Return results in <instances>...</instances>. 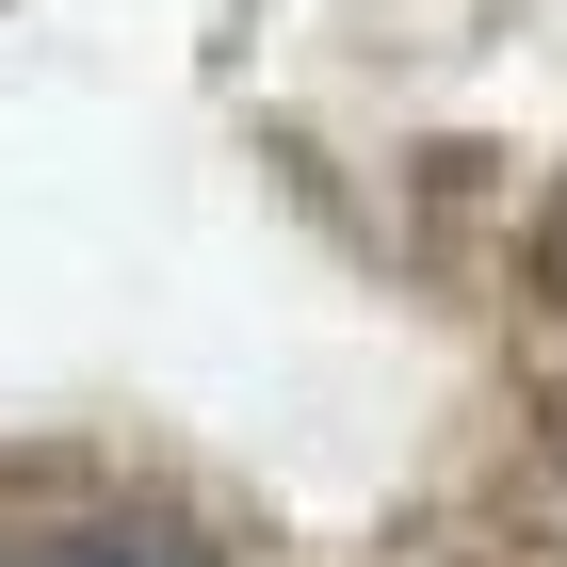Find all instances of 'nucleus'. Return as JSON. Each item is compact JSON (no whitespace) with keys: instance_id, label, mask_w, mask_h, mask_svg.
<instances>
[{"instance_id":"nucleus-2","label":"nucleus","mask_w":567,"mask_h":567,"mask_svg":"<svg viewBox=\"0 0 567 567\" xmlns=\"http://www.w3.org/2000/svg\"><path fill=\"white\" fill-rule=\"evenodd\" d=\"M535 292L567 308V195H551V227H535Z\"/></svg>"},{"instance_id":"nucleus-1","label":"nucleus","mask_w":567,"mask_h":567,"mask_svg":"<svg viewBox=\"0 0 567 567\" xmlns=\"http://www.w3.org/2000/svg\"><path fill=\"white\" fill-rule=\"evenodd\" d=\"M17 567H227L195 519H163V503H114V519H65L49 551H17Z\"/></svg>"}]
</instances>
